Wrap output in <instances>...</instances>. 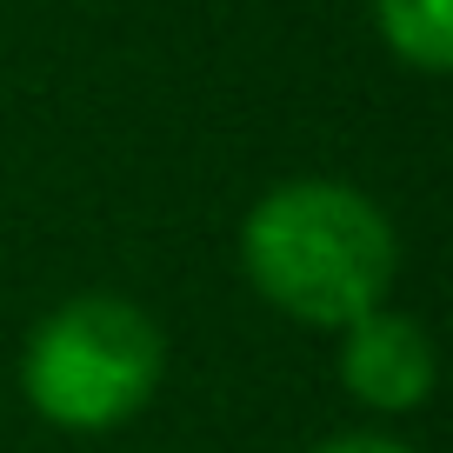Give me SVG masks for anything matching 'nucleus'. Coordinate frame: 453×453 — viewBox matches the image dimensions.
I'll use <instances>...</instances> for the list:
<instances>
[{
	"label": "nucleus",
	"mask_w": 453,
	"mask_h": 453,
	"mask_svg": "<svg viewBox=\"0 0 453 453\" xmlns=\"http://www.w3.org/2000/svg\"><path fill=\"white\" fill-rule=\"evenodd\" d=\"M241 267L254 294L287 320L340 334L347 320L387 307L400 273V241L373 194L300 173L254 200L241 226Z\"/></svg>",
	"instance_id": "1"
},
{
	"label": "nucleus",
	"mask_w": 453,
	"mask_h": 453,
	"mask_svg": "<svg viewBox=\"0 0 453 453\" xmlns=\"http://www.w3.org/2000/svg\"><path fill=\"white\" fill-rule=\"evenodd\" d=\"M167 340L154 313L120 294H73L34 326L20 354L27 407L60 434H107L154 400Z\"/></svg>",
	"instance_id": "2"
},
{
	"label": "nucleus",
	"mask_w": 453,
	"mask_h": 453,
	"mask_svg": "<svg viewBox=\"0 0 453 453\" xmlns=\"http://www.w3.org/2000/svg\"><path fill=\"white\" fill-rule=\"evenodd\" d=\"M434 334L400 307H373L340 326V380L373 413H413L434 394Z\"/></svg>",
	"instance_id": "3"
},
{
	"label": "nucleus",
	"mask_w": 453,
	"mask_h": 453,
	"mask_svg": "<svg viewBox=\"0 0 453 453\" xmlns=\"http://www.w3.org/2000/svg\"><path fill=\"white\" fill-rule=\"evenodd\" d=\"M373 27L400 67L413 73L453 67V0H373Z\"/></svg>",
	"instance_id": "4"
},
{
	"label": "nucleus",
	"mask_w": 453,
	"mask_h": 453,
	"mask_svg": "<svg viewBox=\"0 0 453 453\" xmlns=\"http://www.w3.org/2000/svg\"><path fill=\"white\" fill-rule=\"evenodd\" d=\"M307 453H413V447L394 440V434H334V440H320V447H307Z\"/></svg>",
	"instance_id": "5"
}]
</instances>
